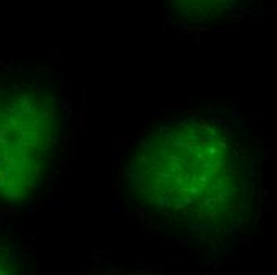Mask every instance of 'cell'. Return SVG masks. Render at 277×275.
<instances>
[{
	"label": "cell",
	"mask_w": 277,
	"mask_h": 275,
	"mask_svg": "<svg viewBox=\"0 0 277 275\" xmlns=\"http://www.w3.org/2000/svg\"><path fill=\"white\" fill-rule=\"evenodd\" d=\"M124 191L139 215L158 228L215 243L255 218L258 159L228 121L206 113L172 116L134 142Z\"/></svg>",
	"instance_id": "1"
},
{
	"label": "cell",
	"mask_w": 277,
	"mask_h": 275,
	"mask_svg": "<svg viewBox=\"0 0 277 275\" xmlns=\"http://www.w3.org/2000/svg\"><path fill=\"white\" fill-rule=\"evenodd\" d=\"M61 140L62 108L53 86L0 73V202L24 205L42 191Z\"/></svg>",
	"instance_id": "2"
},
{
	"label": "cell",
	"mask_w": 277,
	"mask_h": 275,
	"mask_svg": "<svg viewBox=\"0 0 277 275\" xmlns=\"http://www.w3.org/2000/svg\"><path fill=\"white\" fill-rule=\"evenodd\" d=\"M239 0H170L175 13L194 24L213 22L230 14Z\"/></svg>",
	"instance_id": "3"
},
{
	"label": "cell",
	"mask_w": 277,
	"mask_h": 275,
	"mask_svg": "<svg viewBox=\"0 0 277 275\" xmlns=\"http://www.w3.org/2000/svg\"><path fill=\"white\" fill-rule=\"evenodd\" d=\"M21 267L22 266L14 248L0 240V273H16Z\"/></svg>",
	"instance_id": "4"
}]
</instances>
